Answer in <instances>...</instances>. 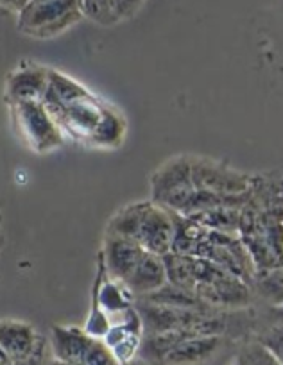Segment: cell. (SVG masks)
I'll use <instances>...</instances> for the list:
<instances>
[{
    "mask_svg": "<svg viewBox=\"0 0 283 365\" xmlns=\"http://www.w3.org/2000/svg\"><path fill=\"white\" fill-rule=\"evenodd\" d=\"M83 19L79 0H29L16 15V29L33 40H54Z\"/></svg>",
    "mask_w": 283,
    "mask_h": 365,
    "instance_id": "obj_1",
    "label": "cell"
},
{
    "mask_svg": "<svg viewBox=\"0 0 283 365\" xmlns=\"http://www.w3.org/2000/svg\"><path fill=\"white\" fill-rule=\"evenodd\" d=\"M197 285L195 296L210 308L221 312L246 310L253 303L251 287L228 270L206 258H197Z\"/></svg>",
    "mask_w": 283,
    "mask_h": 365,
    "instance_id": "obj_2",
    "label": "cell"
},
{
    "mask_svg": "<svg viewBox=\"0 0 283 365\" xmlns=\"http://www.w3.org/2000/svg\"><path fill=\"white\" fill-rule=\"evenodd\" d=\"M9 111L16 135L34 154H51L65 145L66 136L41 101L11 104Z\"/></svg>",
    "mask_w": 283,
    "mask_h": 365,
    "instance_id": "obj_3",
    "label": "cell"
},
{
    "mask_svg": "<svg viewBox=\"0 0 283 365\" xmlns=\"http://www.w3.org/2000/svg\"><path fill=\"white\" fill-rule=\"evenodd\" d=\"M151 201L170 212L183 213L195 188L192 182L190 156L177 154L169 158L151 174Z\"/></svg>",
    "mask_w": 283,
    "mask_h": 365,
    "instance_id": "obj_4",
    "label": "cell"
},
{
    "mask_svg": "<svg viewBox=\"0 0 283 365\" xmlns=\"http://www.w3.org/2000/svg\"><path fill=\"white\" fill-rule=\"evenodd\" d=\"M43 104L56 120V124L61 128L63 135L70 136L76 142L86 143V145L92 140L93 133H96L97 125L103 118L104 108H106V103H103L99 97L93 96L92 91L65 104Z\"/></svg>",
    "mask_w": 283,
    "mask_h": 365,
    "instance_id": "obj_5",
    "label": "cell"
},
{
    "mask_svg": "<svg viewBox=\"0 0 283 365\" xmlns=\"http://www.w3.org/2000/svg\"><path fill=\"white\" fill-rule=\"evenodd\" d=\"M192 182L195 190L212 192L222 195L246 194L251 182V174L230 167L225 161L190 154Z\"/></svg>",
    "mask_w": 283,
    "mask_h": 365,
    "instance_id": "obj_6",
    "label": "cell"
},
{
    "mask_svg": "<svg viewBox=\"0 0 283 365\" xmlns=\"http://www.w3.org/2000/svg\"><path fill=\"white\" fill-rule=\"evenodd\" d=\"M48 70L40 63L24 59L11 72L4 83V101L8 106L26 101H43L48 90Z\"/></svg>",
    "mask_w": 283,
    "mask_h": 365,
    "instance_id": "obj_7",
    "label": "cell"
},
{
    "mask_svg": "<svg viewBox=\"0 0 283 365\" xmlns=\"http://www.w3.org/2000/svg\"><path fill=\"white\" fill-rule=\"evenodd\" d=\"M0 347L8 354L9 361H22L45 354L47 340L29 322L0 319Z\"/></svg>",
    "mask_w": 283,
    "mask_h": 365,
    "instance_id": "obj_8",
    "label": "cell"
},
{
    "mask_svg": "<svg viewBox=\"0 0 283 365\" xmlns=\"http://www.w3.org/2000/svg\"><path fill=\"white\" fill-rule=\"evenodd\" d=\"M174 240V213L170 210L155 205L149 199V206L144 213V220L140 226L138 242L145 251L153 255L165 256L173 249Z\"/></svg>",
    "mask_w": 283,
    "mask_h": 365,
    "instance_id": "obj_9",
    "label": "cell"
},
{
    "mask_svg": "<svg viewBox=\"0 0 283 365\" xmlns=\"http://www.w3.org/2000/svg\"><path fill=\"white\" fill-rule=\"evenodd\" d=\"M144 252L145 249L140 242L104 235L99 258L103 259L104 269H106L111 278L124 283V279L131 274V270L135 269L140 258L144 256Z\"/></svg>",
    "mask_w": 283,
    "mask_h": 365,
    "instance_id": "obj_10",
    "label": "cell"
},
{
    "mask_svg": "<svg viewBox=\"0 0 283 365\" xmlns=\"http://www.w3.org/2000/svg\"><path fill=\"white\" fill-rule=\"evenodd\" d=\"M167 283V272L165 263H163V256L153 255V252L145 251L144 256L140 258L135 269L131 270L128 278L124 279V285L128 287L129 292L138 299L148 294L156 292L162 289Z\"/></svg>",
    "mask_w": 283,
    "mask_h": 365,
    "instance_id": "obj_11",
    "label": "cell"
},
{
    "mask_svg": "<svg viewBox=\"0 0 283 365\" xmlns=\"http://www.w3.org/2000/svg\"><path fill=\"white\" fill-rule=\"evenodd\" d=\"M222 346V336H185L169 354L163 365H197L214 356Z\"/></svg>",
    "mask_w": 283,
    "mask_h": 365,
    "instance_id": "obj_12",
    "label": "cell"
},
{
    "mask_svg": "<svg viewBox=\"0 0 283 365\" xmlns=\"http://www.w3.org/2000/svg\"><path fill=\"white\" fill-rule=\"evenodd\" d=\"M125 135H128V122H125L124 115L106 104L103 118H101L88 145L96 147V149L115 150L124 143Z\"/></svg>",
    "mask_w": 283,
    "mask_h": 365,
    "instance_id": "obj_13",
    "label": "cell"
},
{
    "mask_svg": "<svg viewBox=\"0 0 283 365\" xmlns=\"http://www.w3.org/2000/svg\"><path fill=\"white\" fill-rule=\"evenodd\" d=\"M148 206L149 201H138L120 208L108 220L106 227H104V235H108V237L129 238V240L138 242L140 226H142V220H144V213L148 210Z\"/></svg>",
    "mask_w": 283,
    "mask_h": 365,
    "instance_id": "obj_14",
    "label": "cell"
},
{
    "mask_svg": "<svg viewBox=\"0 0 283 365\" xmlns=\"http://www.w3.org/2000/svg\"><path fill=\"white\" fill-rule=\"evenodd\" d=\"M253 296L260 297L276 310L283 307V265L272 269H257L249 282Z\"/></svg>",
    "mask_w": 283,
    "mask_h": 365,
    "instance_id": "obj_15",
    "label": "cell"
},
{
    "mask_svg": "<svg viewBox=\"0 0 283 365\" xmlns=\"http://www.w3.org/2000/svg\"><path fill=\"white\" fill-rule=\"evenodd\" d=\"M163 263H165L167 272V283L180 289L190 290L195 292V285H197V256L190 255H180V252H167L163 256Z\"/></svg>",
    "mask_w": 283,
    "mask_h": 365,
    "instance_id": "obj_16",
    "label": "cell"
},
{
    "mask_svg": "<svg viewBox=\"0 0 283 365\" xmlns=\"http://www.w3.org/2000/svg\"><path fill=\"white\" fill-rule=\"evenodd\" d=\"M140 301H145V303L160 304V307H169V308H188V310H199V308H210L195 296V292L190 290L180 289V287H174L170 283H165L162 289H158L156 292L148 294L144 297H138Z\"/></svg>",
    "mask_w": 283,
    "mask_h": 365,
    "instance_id": "obj_17",
    "label": "cell"
},
{
    "mask_svg": "<svg viewBox=\"0 0 283 365\" xmlns=\"http://www.w3.org/2000/svg\"><path fill=\"white\" fill-rule=\"evenodd\" d=\"M192 220L201 224L202 227L212 231H221V233L239 235L240 222V208H230V206H221V208L205 210L190 215Z\"/></svg>",
    "mask_w": 283,
    "mask_h": 365,
    "instance_id": "obj_18",
    "label": "cell"
},
{
    "mask_svg": "<svg viewBox=\"0 0 283 365\" xmlns=\"http://www.w3.org/2000/svg\"><path fill=\"white\" fill-rule=\"evenodd\" d=\"M237 365H282L276 360L274 354L267 349L262 342L254 340H247L242 347L239 349L235 358Z\"/></svg>",
    "mask_w": 283,
    "mask_h": 365,
    "instance_id": "obj_19",
    "label": "cell"
},
{
    "mask_svg": "<svg viewBox=\"0 0 283 365\" xmlns=\"http://www.w3.org/2000/svg\"><path fill=\"white\" fill-rule=\"evenodd\" d=\"M83 16L90 19L99 26L110 27L118 24L117 13L113 8V0H81Z\"/></svg>",
    "mask_w": 283,
    "mask_h": 365,
    "instance_id": "obj_20",
    "label": "cell"
},
{
    "mask_svg": "<svg viewBox=\"0 0 283 365\" xmlns=\"http://www.w3.org/2000/svg\"><path fill=\"white\" fill-rule=\"evenodd\" d=\"M258 342L264 344L276 356V360L283 365V315H279L274 322L265 326L257 336Z\"/></svg>",
    "mask_w": 283,
    "mask_h": 365,
    "instance_id": "obj_21",
    "label": "cell"
},
{
    "mask_svg": "<svg viewBox=\"0 0 283 365\" xmlns=\"http://www.w3.org/2000/svg\"><path fill=\"white\" fill-rule=\"evenodd\" d=\"M27 2H29V0H0V11L15 13V15H19V11L27 4Z\"/></svg>",
    "mask_w": 283,
    "mask_h": 365,
    "instance_id": "obj_22",
    "label": "cell"
},
{
    "mask_svg": "<svg viewBox=\"0 0 283 365\" xmlns=\"http://www.w3.org/2000/svg\"><path fill=\"white\" fill-rule=\"evenodd\" d=\"M2 224H4V219H2V213H0V249H4V244H6V237H4V230H2Z\"/></svg>",
    "mask_w": 283,
    "mask_h": 365,
    "instance_id": "obj_23",
    "label": "cell"
},
{
    "mask_svg": "<svg viewBox=\"0 0 283 365\" xmlns=\"http://www.w3.org/2000/svg\"><path fill=\"white\" fill-rule=\"evenodd\" d=\"M278 314H279V315H283V307H282V308H278Z\"/></svg>",
    "mask_w": 283,
    "mask_h": 365,
    "instance_id": "obj_24",
    "label": "cell"
},
{
    "mask_svg": "<svg viewBox=\"0 0 283 365\" xmlns=\"http://www.w3.org/2000/svg\"><path fill=\"white\" fill-rule=\"evenodd\" d=\"M232 365H237V364H235V361H233V364H232Z\"/></svg>",
    "mask_w": 283,
    "mask_h": 365,
    "instance_id": "obj_25",
    "label": "cell"
},
{
    "mask_svg": "<svg viewBox=\"0 0 283 365\" xmlns=\"http://www.w3.org/2000/svg\"><path fill=\"white\" fill-rule=\"evenodd\" d=\"M79 2H81V0H79Z\"/></svg>",
    "mask_w": 283,
    "mask_h": 365,
    "instance_id": "obj_26",
    "label": "cell"
},
{
    "mask_svg": "<svg viewBox=\"0 0 283 365\" xmlns=\"http://www.w3.org/2000/svg\"><path fill=\"white\" fill-rule=\"evenodd\" d=\"M0 251H2V249H0Z\"/></svg>",
    "mask_w": 283,
    "mask_h": 365,
    "instance_id": "obj_27",
    "label": "cell"
}]
</instances>
